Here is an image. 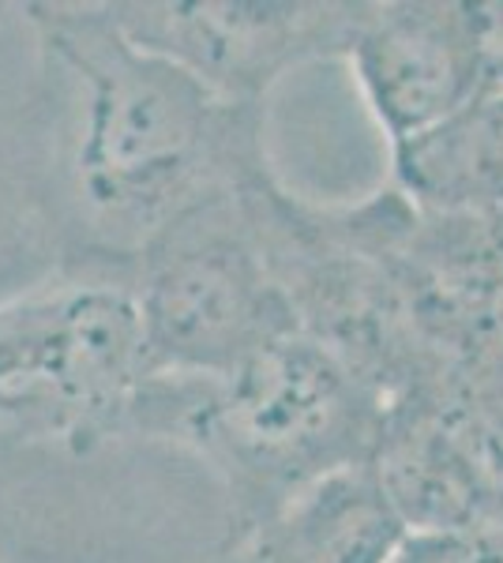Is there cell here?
<instances>
[{"label":"cell","mask_w":503,"mask_h":563,"mask_svg":"<svg viewBox=\"0 0 503 563\" xmlns=\"http://www.w3.org/2000/svg\"><path fill=\"white\" fill-rule=\"evenodd\" d=\"M387 143L433 129L489 87V4L391 0L369 4L346 53Z\"/></svg>","instance_id":"cell-6"},{"label":"cell","mask_w":503,"mask_h":563,"mask_svg":"<svg viewBox=\"0 0 503 563\" xmlns=\"http://www.w3.org/2000/svg\"><path fill=\"white\" fill-rule=\"evenodd\" d=\"M372 466H353L289 499L255 530L230 538L222 563H395L409 544Z\"/></svg>","instance_id":"cell-7"},{"label":"cell","mask_w":503,"mask_h":563,"mask_svg":"<svg viewBox=\"0 0 503 563\" xmlns=\"http://www.w3.org/2000/svg\"><path fill=\"white\" fill-rule=\"evenodd\" d=\"M383 424L387 395L335 346L294 334L226 376L151 372L124 435L196 448L222 474L241 538L324 477L372 466Z\"/></svg>","instance_id":"cell-2"},{"label":"cell","mask_w":503,"mask_h":563,"mask_svg":"<svg viewBox=\"0 0 503 563\" xmlns=\"http://www.w3.org/2000/svg\"><path fill=\"white\" fill-rule=\"evenodd\" d=\"M147 376L121 282L76 275L0 308V432L76 448L124 435Z\"/></svg>","instance_id":"cell-4"},{"label":"cell","mask_w":503,"mask_h":563,"mask_svg":"<svg viewBox=\"0 0 503 563\" xmlns=\"http://www.w3.org/2000/svg\"><path fill=\"white\" fill-rule=\"evenodd\" d=\"M53 102V158L76 275L121 282L196 207L271 177L263 109L135 45L109 4H26Z\"/></svg>","instance_id":"cell-1"},{"label":"cell","mask_w":503,"mask_h":563,"mask_svg":"<svg viewBox=\"0 0 503 563\" xmlns=\"http://www.w3.org/2000/svg\"><path fill=\"white\" fill-rule=\"evenodd\" d=\"M369 4L331 0H121L117 26L237 106L267 102L271 87L308 60L346 57Z\"/></svg>","instance_id":"cell-5"},{"label":"cell","mask_w":503,"mask_h":563,"mask_svg":"<svg viewBox=\"0 0 503 563\" xmlns=\"http://www.w3.org/2000/svg\"><path fill=\"white\" fill-rule=\"evenodd\" d=\"M391 188L433 218L503 214V90L473 102L391 147Z\"/></svg>","instance_id":"cell-8"},{"label":"cell","mask_w":503,"mask_h":563,"mask_svg":"<svg viewBox=\"0 0 503 563\" xmlns=\"http://www.w3.org/2000/svg\"><path fill=\"white\" fill-rule=\"evenodd\" d=\"M489 87H500L503 90V49L492 57V68H489Z\"/></svg>","instance_id":"cell-9"},{"label":"cell","mask_w":503,"mask_h":563,"mask_svg":"<svg viewBox=\"0 0 503 563\" xmlns=\"http://www.w3.org/2000/svg\"><path fill=\"white\" fill-rule=\"evenodd\" d=\"M278 180L196 207L162 230L121 278L151 372L226 376L305 334L274 238Z\"/></svg>","instance_id":"cell-3"}]
</instances>
